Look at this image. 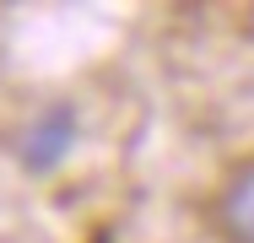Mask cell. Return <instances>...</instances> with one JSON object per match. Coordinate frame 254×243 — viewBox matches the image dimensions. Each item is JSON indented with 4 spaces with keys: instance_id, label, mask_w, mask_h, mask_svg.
Returning a JSON list of instances; mask_svg holds the SVG:
<instances>
[{
    "instance_id": "cell-2",
    "label": "cell",
    "mask_w": 254,
    "mask_h": 243,
    "mask_svg": "<svg viewBox=\"0 0 254 243\" xmlns=\"http://www.w3.org/2000/svg\"><path fill=\"white\" fill-rule=\"evenodd\" d=\"M70 130H76V124H70V108H54V114H44V119L27 130V141H22L27 162H33V168H49L54 157L70 146Z\"/></svg>"
},
{
    "instance_id": "cell-1",
    "label": "cell",
    "mask_w": 254,
    "mask_h": 243,
    "mask_svg": "<svg viewBox=\"0 0 254 243\" xmlns=\"http://www.w3.org/2000/svg\"><path fill=\"white\" fill-rule=\"evenodd\" d=\"M216 222L233 243H254V162L233 168V179L216 194Z\"/></svg>"
}]
</instances>
